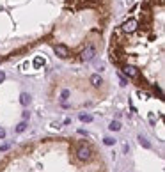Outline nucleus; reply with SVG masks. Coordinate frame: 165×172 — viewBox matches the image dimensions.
<instances>
[{
  "mask_svg": "<svg viewBox=\"0 0 165 172\" xmlns=\"http://www.w3.org/2000/svg\"><path fill=\"white\" fill-rule=\"evenodd\" d=\"M77 160H80V161H91L92 160V149L89 147L87 144H80L77 147Z\"/></svg>",
  "mask_w": 165,
  "mask_h": 172,
  "instance_id": "f257e3e1",
  "label": "nucleus"
},
{
  "mask_svg": "<svg viewBox=\"0 0 165 172\" xmlns=\"http://www.w3.org/2000/svg\"><path fill=\"white\" fill-rule=\"evenodd\" d=\"M121 30L124 34H133L138 30V22L135 20V18H130V20H126V22L121 25Z\"/></svg>",
  "mask_w": 165,
  "mask_h": 172,
  "instance_id": "f03ea898",
  "label": "nucleus"
},
{
  "mask_svg": "<svg viewBox=\"0 0 165 172\" xmlns=\"http://www.w3.org/2000/svg\"><path fill=\"white\" fill-rule=\"evenodd\" d=\"M53 52H55V55L57 57H61V59H69L71 57V50L68 48L66 45H53Z\"/></svg>",
  "mask_w": 165,
  "mask_h": 172,
  "instance_id": "7ed1b4c3",
  "label": "nucleus"
},
{
  "mask_svg": "<svg viewBox=\"0 0 165 172\" xmlns=\"http://www.w3.org/2000/svg\"><path fill=\"white\" fill-rule=\"evenodd\" d=\"M96 57V48H94L92 45H89V46H85L82 50V53H80V59H82L83 62H91Z\"/></svg>",
  "mask_w": 165,
  "mask_h": 172,
  "instance_id": "20e7f679",
  "label": "nucleus"
},
{
  "mask_svg": "<svg viewBox=\"0 0 165 172\" xmlns=\"http://www.w3.org/2000/svg\"><path fill=\"white\" fill-rule=\"evenodd\" d=\"M121 69H122V73H124L128 78H135V80H137V78L140 76V71H138L135 66H128V64H122Z\"/></svg>",
  "mask_w": 165,
  "mask_h": 172,
  "instance_id": "39448f33",
  "label": "nucleus"
},
{
  "mask_svg": "<svg viewBox=\"0 0 165 172\" xmlns=\"http://www.w3.org/2000/svg\"><path fill=\"white\" fill-rule=\"evenodd\" d=\"M89 82H91V85H92V87H96V89H98V87H101V85H103V78L99 76V75H92V76L89 78Z\"/></svg>",
  "mask_w": 165,
  "mask_h": 172,
  "instance_id": "423d86ee",
  "label": "nucleus"
},
{
  "mask_svg": "<svg viewBox=\"0 0 165 172\" xmlns=\"http://www.w3.org/2000/svg\"><path fill=\"white\" fill-rule=\"evenodd\" d=\"M32 64H34V67H36V69H39V67H43V66H44V59H43L41 55H38L36 59H34Z\"/></svg>",
  "mask_w": 165,
  "mask_h": 172,
  "instance_id": "0eeeda50",
  "label": "nucleus"
},
{
  "mask_svg": "<svg viewBox=\"0 0 165 172\" xmlns=\"http://www.w3.org/2000/svg\"><path fill=\"white\" fill-rule=\"evenodd\" d=\"M20 103H22L23 106H27L28 103H30V96H28L27 92H22V94H20Z\"/></svg>",
  "mask_w": 165,
  "mask_h": 172,
  "instance_id": "6e6552de",
  "label": "nucleus"
},
{
  "mask_svg": "<svg viewBox=\"0 0 165 172\" xmlns=\"http://www.w3.org/2000/svg\"><path fill=\"white\" fill-rule=\"evenodd\" d=\"M108 130H112V131H119V130H121V122L119 121H112L110 122V126H108Z\"/></svg>",
  "mask_w": 165,
  "mask_h": 172,
  "instance_id": "1a4fd4ad",
  "label": "nucleus"
},
{
  "mask_svg": "<svg viewBox=\"0 0 165 172\" xmlns=\"http://www.w3.org/2000/svg\"><path fill=\"white\" fill-rule=\"evenodd\" d=\"M25 130H27V121H22L16 126V133H22V131H25Z\"/></svg>",
  "mask_w": 165,
  "mask_h": 172,
  "instance_id": "9d476101",
  "label": "nucleus"
},
{
  "mask_svg": "<svg viewBox=\"0 0 165 172\" xmlns=\"http://www.w3.org/2000/svg\"><path fill=\"white\" fill-rule=\"evenodd\" d=\"M138 144H140V145H144V147H146V149H151V144H149L148 140L144 139L142 135H140V137H138Z\"/></svg>",
  "mask_w": 165,
  "mask_h": 172,
  "instance_id": "9b49d317",
  "label": "nucleus"
},
{
  "mask_svg": "<svg viewBox=\"0 0 165 172\" xmlns=\"http://www.w3.org/2000/svg\"><path fill=\"white\" fill-rule=\"evenodd\" d=\"M80 121L82 122H91L92 121V115H91V114H80Z\"/></svg>",
  "mask_w": 165,
  "mask_h": 172,
  "instance_id": "f8f14e48",
  "label": "nucleus"
},
{
  "mask_svg": "<svg viewBox=\"0 0 165 172\" xmlns=\"http://www.w3.org/2000/svg\"><path fill=\"white\" fill-rule=\"evenodd\" d=\"M153 92H154L156 96H158L160 100H163V92H162V89H160L158 85H153Z\"/></svg>",
  "mask_w": 165,
  "mask_h": 172,
  "instance_id": "ddd939ff",
  "label": "nucleus"
},
{
  "mask_svg": "<svg viewBox=\"0 0 165 172\" xmlns=\"http://www.w3.org/2000/svg\"><path fill=\"white\" fill-rule=\"evenodd\" d=\"M103 144H105V145H114V144H116V139H112V137H105V139H103Z\"/></svg>",
  "mask_w": 165,
  "mask_h": 172,
  "instance_id": "4468645a",
  "label": "nucleus"
},
{
  "mask_svg": "<svg viewBox=\"0 0 165 172\" xmlns=\"http://www.w3.org/2000/svg\"><path fill=\"white\" fill-rule=\"evenodd\" d=\"M0 139H6V130L4 128H0Z\"/></svg>",
  "mask_w": 165,
  "mask_h": 172,
  "instance_id": "2eb2a0df",
  "label": "nucleus"
},
{
  "mask_svg": "<svg viewBox=\"0 0 165 172\" xmlns=\"http://www.w3.org/2000/svg\"><path fill=\"white\" fill-rule=\"evenodd\" d=\"M4 80H6V73H4V71H0V83L4 82Z\"/></svg>",
  "mask_w": 165,
  "mask_h": 172,
  "instance_id": "dca6fc26",
  "label": "nucleus"
},
{
  "mask_svg": "<svg viewBox=\"0 0 165 172\" xmlns=\"http://www.w3.org/2000/svg\"><path fill=\"white\" fill-rule=\"evenodd\" d=\"M68 96H69V91H64V92H62V98H61V100H66Z\"/></svg>",
  "mask_w": 165,
  "mask_h": 172,
  "instance_id": "f3484780",
  "label": "nucleus"
},
{
  "mask_svg": "<svg viewBox=\"0 0 165 172\" xmlns=\"http://www.w3.org/2000/svg\"><path fill=\"white\" fill-rule=\"evenodd\" d=\"M124 2H126V6L128 4H133V0H124Z\"/></svg>",
  "mask_w": 165,
  "mask_h": 172,
  "instance_id": "a211bd4d",
  "label": "nucleus"
},
{
  "mask_svg": "<svg viewBox=\"0 0 165 172\" xmlns=\"http://www.w3.org/2000/svg\"><path fill=\"white\" fill-rule=\"evenodd\" d=\"M2 61H6V59H4V57H0V62H2Z\"/></svg>",
  "mask_w": 165,
  "mask_h": 172,
  "instance_id": "6ab92c4d",
  "label": "nucleus"
}]
</instances>
